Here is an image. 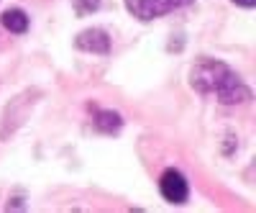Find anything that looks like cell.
Returning <instances> with one entry per match:
<instances>
[{
	"instance_id": "cell-1",
	"label": "cell",
	"mask_w": 256,
	"mask_h": 213,
	"mask_svg": "<svg viewBox=\"0 0 256 213\" xmlns=\"http://www.w3.org/2000/svg\"><path fill=\"white\" fill-rule=\"evenodd\" d=\"M190 85L202 95H216L220 103L236 105L251 98L246 82L218 59H198L190 72Z\"/></svg>"
},
{
	"instance_id": "cell-2",
	"label": "cell",
	"mask_w": 256,
	"mask_h": 213,
	"mask_svg": "<svg viewBox=\"0 0 256 213\" xmlns=\"http://www.w3.org/2000/svg\"><path fill=\"white\" fill-rule=\"evenodd\" d=\"M184 3H190V0H126V8L141 21H154Z\"/></svg>"
},
{
	"instance_id": "cell-3",
	"label": "cell",
	"mask_w": 256,
	"mask_h": 213,
	"mask_svg": "<svg viewBox=\"0 0 256 213\" xmlns=\"http://www.w3.org/2000/svg\"><path fill=\"white\" fill-rule=\"evenodd\" d=\"M38 98V93H24V95H18L13 103H8V108H6V116H3V123H0V134L8 136L13 134L20 123L26 121L28 111H31V100Z\"/></svg>"
},
{
	"instance_id": "cell-4",
	"label": "cell",
	"mask_w": 256,
	"mask_h": 213,
	"mask_svg": "<svg viewBox=\"0 0 256 213\" xmlns=\"http://www.w3.org/2000/svg\"><path fill=\"white\" fill-rule=\"evenodd\" d=\"M159 190H162L164 200H169V203H184L187 195H190L187 180L182 177V172H177V169H166V172L162 175Z\"/></svg>"
},
{
	"instance_id": "cell-5",
	"label": "cell",
	"mask_w": 256,
	"mask_h": 213,
	"mask_svg": "<svg viewBox=\"0 0 256 213\" xmlns=\"http://www.w3.org/2000/svg\"><path fill=\"white\" fill-rule=\"evenodd\" d=\"M74 47L80 52H90V54H108L110 52V36L102 29H88V31L77 34Z\"/></svg>"
},
{
	"instance_id": "cell-6",
	"label": "cell",
	"mask_w": 256,
	"mask_h": 213,
	"mask_svg": "<svg viewBox=\"0 0 256 213\" xmlns=\"http://www.w3.org/2000/svg\"><path fill=\"white\" fill-rule=\"evenodd\" d=\"M0 21H3V26H6L10 34H26V29H28V16H26L24 11H18V8L6 11Z\"/></svg>"
},
{
	"instance_id": "cell-7",
	"label": "cell",
	"mask_w": 256,
	"mask_h": 213,
	"mask_svg": "<svg viewBox=\"0 0 256 213\" xmlns=\"http://www.w3.org/2000/svg\"><path fill=\"white\" fill-rule=\"evenodd\" d=\"M95 126H98V131H102V134H118L123 121H120V116L116 111H98L95 113Z\"/></svg>"
},
{
	"instance_id": "cell-8",
	"label": "cell",
	"mask_w": 256,
	"mask_h": 213,
	"mask_svg": "<svg viewBox=\"0 0 256 213\" xmlns=\"http://www.w3.org/2000/svg\"><path fill=\"white\" fill-rule=\"evenodd\" d=\"M74 8L80 16H88V13H95L100 8V0H74Z\"/></svg>"
},
{
	"instance_id": "cell-9",
	"label": "cell",
	"mask_w": 256,
	"mask_h": 213,
	"mask_svg": "<svg viewBox=\"0 0 256 213\" xmlns=\"http://www.w3.org/2000/svg\"><path fill=\"white\" fill-rule=\"evenodd\" d=\"M236 6H241V8H254V0H233Z\"/></svg>"
}]
</instances>
